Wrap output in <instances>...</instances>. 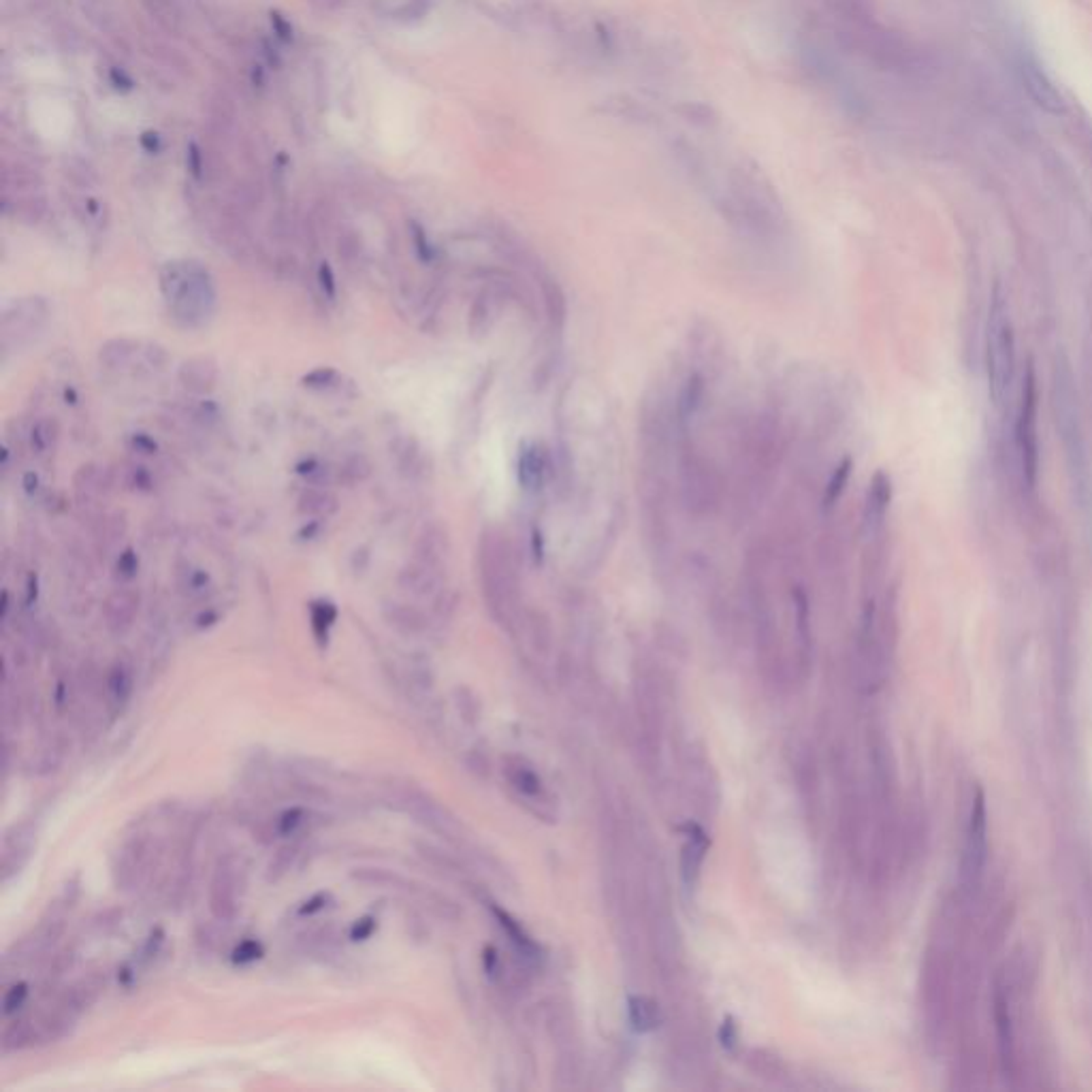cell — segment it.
I'll return each mask as SVG.
<instances>
[{
  "label": "cell",
  "mask_w": 1092,
  "mask_h": 1092,
  "mask_svg": "<svg viewBox=\"0 0 1092 1092\" xmlns=\"http://www.w3.org/2000/svg\"><path fill=\"white\" fill-rule=\"evenodd\" d=\"M158 286L172 318L182 329H201L216 314V280L199 261L165 263L158 272Z\"/></svg>",
  "instance_id": "6da1fadb"
},
{
  "label": "cell",
  "mask_w": 1092,
  "mask_h": 1092,
  "mask_svg": "<svg viewBox=\"0 0 1092 1092\" xmlns=\"http://www.w3.org/2000/svg\"><path fill=\"white\" fill-rule=\"evenodd\" d=\"M478 575L491 615L501 625H510L518 608L521 587H518L515 546L497 527H491V530H485L480 536Z\"/></svg>",
  "instance_id": "7a4b0ae2"
},
{
  "label": "cell",
  "mask_w": 1092,
  "mask_h": 1092,
  "mask_svg": "<svg viewBox=\"0 0 1092 1092\" xmlns=\"http://www.w3.org/2000/svg\"><path fill=\"white\" fill-rule=\"evenodd\" d=\"M678 461V495L694 518L718 515L726 497V478L706 451L694 442L692 435L677 434Z\"/></svg>",
  "instance_id": "3957f363"
},
{
  "label": "cell",
  "mask_w": 1092,
  "mask_h": 1092,
  "mask_svg": "<svg viewBox=\"0 0 1092 1092\" xmlns=\"http://www.w3.org/2000/svg\"><path fill=\"white\" fill-rule=\"evenodd\" d=\"M1016 370V335L1009 318V308L1001 284L992 291L986 325V375L988 393L997 406H1002L1014 382Z\"/></svg>",
  "instance_id": "277c9868"
},
{
  "label": "cell",
  "mask_w": 1092,
  "mask_h": 1092,
  "mask_svg": "<svg viewBox=\"0 0 1092 1092\" xmlns=\"http://www.w3.org/2000/svg\"><path fill=\"white\" fill-rule=\"evenodd\" d=\"M1018 446L1022 455V468L1028 485L1035 487L1037 468H1040V449H1037V375L1033 365L1028 367L1024 378L1022 406L1018 418Z\"/></svg>",
  "instance_id": "5b68a950"
},
{
  "label": "cell",
  "mask_w": 1092,
  "mask_h": 1092,
  "mask_svg": "<svg viewBox=\"0 0 1092 1092\" xmlns=\"http://www.w3.org/2000/svg\"><path fill=\"white\" fill-rule=\"evenodd\" d=\"M986 828H988V816H986V796L978 790L971 807L969 818V830H966V843H964V860H962V877L966 881H975L981 873L983 860H986Z\"/></svg>",
  "instance_id": "8992f818"
},
{
  "label": "cell",
  "mask_w": 1092,
  "mask_h": 1092,
  "mask_svg": "<svg viewBox=\"0 0 1092 1092\" xmlns=\"http://www.w3.org/2000/svg\"><path fill=\"white\" fill-rule=\"evenodd\" d=\"M1020 77H1022L1026 94L1031 96V101L1040 107V110L1052 115H1062L1067 111V103H1064L1061 91L1054 86L1050 75H1047L1037 62L1024 60L1022 65H1020Z\"/></svg>",
  "instance_id": "52a82bcc"
},
{
  "label": "cell",
  "mask_w": 1092,
  "mask_h": 1092,
  "mask_svg": "<svg viewBox=\"0 0 1092 1092\" xmlns=\"http://www.w3.org/2000/svg\"><path fill=\"white\" fill-rule=\"evenodd\" d=\"M237 868L231 864V860L220 862L216 873L212 880L210 890V909L213 918L220 921H229L235 918L237 913Z\"/></svg>",
  "instance_id": "ba28073f"
},
{
  "label": "cell",
  "mask_w": 1092,
  "mask_h": 1092,
  "mask_svg": "<svg viewBox=\"0 0 1092 1092\" xmlns=\"http://www.w3.org/2000/svg\"><path fill=\"white\" fill-rule=\"evenodd\" d=\"M401 804H404L406 811L412 813L420 823H425L435 832H440V835L446 837H455V832L459 830V823L451 816L449 811L444 807H440L435 800L429 799L423 792H404L401 794Z\"/></svg>",
  "instance_id": "9c48e42d"
},
{
  "label": "cell",
  "mask_w": 1092,
  "mask_h": 1092,
  "mask_svg": "<svg viewBox=\"0 0 1092 1092\" xmlns=\"http://www.w3.org/2000/svg\"><path fill=\"white\" fill-rule=\"evenodd\" d=\"M139 604H141V596L137 589L132 587H120L107 596L105 604H103V617H105V625L107 630L111 634H127L132 623H135V617L139 613Z\"/></svg>",
  "instance_id": "30bf717a"
},
{
  "label": "cell",
  "mask_w": 1092,
  "mask_h": 1092,
  "mask_svg": "<svg viewBox=\"0 0 1092 1092\" xmlns=\"http://www.w3.org/2000/svg\"><path fill=\"white\" fill-rule=\"evenodd\" d=\"M218 378H220L218 361L208 354L191 356V359H186L180 365V370H177V380H180V384L188 393H192L196 397H208L210 393L216 389Z\"/></svg>",
  "instance_id": "8fae6325"
},
{
  "label": "cell",
  "mask_w": 1092,
  "mask_h": 1092,
  "mask_svg": "<svg viewBox=\"0 0 1092 1092\" xmlns=\"http://www.w3.org/2000/svg\"><path fill=\"white\" fill-rule=\"evenodd\" d=\"M890 497H892L890 478L885 476L883 472L875 474V478L871 482V489H868V495H866L864 513H862V534H864L866 540H873L875 536L880 534L881 525L885 521V513H888V508H890Z\"/></svg>",
  "instance_id": "7c38bea8"
},
{
  "label": "cell",
  "mask_w": 1092,
  "mask_h": 1092,
  "mask_svg": "<svg viewBox=\"0 0 1092 1092\" xmlns=\"http://www.w3.org/2000/svg\"><path fill=\"white\" fill-rule=\"evenodd\" d=\"M399 587L412 596H434L440 592L442 587V568L429 566L418 559H412V563L399 572L397 576Z\"/></svg>",
  "instance_id": "4fadbf2b"
},
{
  "label": "cell",
  "mask_w": 1092,
  "mask_h": 1092,
  "mask_svg": "<svg viewBox=\"0 0 1092 1092\" xmlns=\"http://www.w3.org/2000/svg\"><path fill=\"white\" fill-rule=\"evenodd\" d=\"M449 553H451L449 536H446V532L442 530V525H437V523L425 525L423 532L418 534V540L415 544V559L444 570V563H446V559H449Z\"/></svg>",
  "instance_id": "5bb4252c"
},
{
  "label": "cell",
  "mask_w": 1092,
  "mask_h": 1092,
  "mask_svg": "<svg viewBox=\"0 0 1092 1092\" xmlns=\"http://www.w3.org/2000/svg\"><path fill=\"white\" fill-rule=\"evenodd\" d=\"M48 316V303L43 297H26L11 303L3 314V329L9 331L17 327H39Z\"/></svg>",
  "instance_id": "9a60e30c"
},
{
  "label": "cell",
  "mask_w": 1092,
  "mask_h": 1092,
  "mask_svg": "<svg viewBox=\"0 0 1092 1092\" xmlns=\"http://www.w3.org/2000/svg\"><path fill=\"white\" fill-rule=\"evenodd\" d=\"M337 508H339L337 495L334 491H329L327 487L320 485L306 487L297 499V513L306 518H322V521H327L329 516H334L337 513Z\"/></svg>",
  "instance_id": "2e32d148"
},
{
  "label": "cell",
  "mask_w": 1092,
  "mask_h": 1092,
  "mask_svg": "<svg viewBox=\"0 0 1092 1092\" xmlns=\"http://www.w3.org/2000/svg\"><path fill=\"white\" fill-rule=\"evenodd\" d=\"M148 860V843L143 839H135L122 849L118 858V866H115V883L122 888H131L137 881L139 873L146 868Z\"/></svg>",
  "instance_id": "e0dca14e"
},
{
  "label": "cell",
  "mask_w": 1092,
  "mask_h": 1092,
  "mask_svg": "<svg viewBox=\"0 0 1092 1092\" xmlns=\"http://www.w3.org/2000/svg\"><path fill=\"white\" fill-rule=\"evenodd\" d=\"M384 621H387L393 630L406 637H416V634L425 632L427 617L418 611L416 606L401 604V602H387L382 608Z\"/></svg>",
  "instance_id": "ac0fdd59"
},
{
  "label": "cell",
  "mask_w": 1092,
  "mask_h": 1092,
  "mask_svg": "<svg viewBox=\"0 0 1092 1092\" xmlns=\"http://www.w3.org/2000/svg\"><path fill=\"white\" fill-rule=\"evenodd\" d=\"M141 354V344L131 337H113L98 348V363L105 370H124Z\"/></svg>",
  "instance_id": "d6986e66"
},
{
  "label": "cell",
  "mask_w": 1092,
  "mask_h": 1092,
  "mask_svg": "<svg viewBox=\"0 0 1092 1092\" xmlns=\"http://www.w3.org/2000/svg\"><path fill=\"white\" fill-rule=\"evenodd\" d=\"M75 495L82 506H91L92 501L103 495L105 491V472L94 463L82 465L73 478Z\"/></svg>",
  "instance_id": "ffe728a7"
},
{
  "label": "cell",
  "mask_w": 1092,
  "mask_h": 1092,
  "mask_svg": "<svg viewBox=\"0 0 1092 1092\" xmlns=\"http://www.w3.org/2000/svg\"><path fill=\"white\" fill-rule=\"evenodd\" d=\"M335 621H337V606L331 602V599H314V602H310L312 632H314V638L320 647H327L329 644V634L334 630Z\"/></svg>",
  "instance_id": "44dd1931"
},
{
  "label": "cell",
  "mask_w": 1092,
  "mask_h": 1092,
  "mask_svg": "<svg viewBox=\"0 0 1092 1092\" xmlns=\"http://www.w3.org/2000/svg\"><path fill=\"white\" fill-rule=\"evenodd\" d=\"M393 456H395L399 472L408 478H416L423 472V451H420L418 442L415 437H399V440L391 446Z\"/></svg>",
  "instance_id": "7402d4cb"
},
{
  "label": "cell",
  "mask_w": 1092,
  "mask_h": 1092,
  "mask_svg": "<svg viewBox=\"0 0 1092 1092\" xmlns=\"http://www.w3.org/2000/svg\"><path fill=\"white\" fill-rule=\"evenodd\" d=\"M544 472L546 461L538 446L523 449L521 456H518V478H521V485L525 489H538L544 480Z\"/></svg>",
  "instance_id": "603a6c76"
},
{
  "label": "cell",
  "mask_w": 1092,
  "mask_h": 1092,
  "mask_svg": "<svg viewBox=\"0 0 1092 1092\" xmlns=\"http://www.w3.org/2000/svg\"><path fill=\"white\" fill-rule=\"evenodd\" d=\"M58 437H60L58 420L53 416H43L32 425L30 434H29V442H30L32 453L43 456V455H50L53 449H56Z\"/></svg>",
  "instance_id": "cb8c5ba5"
},
{
  "label": "cell",
  "mask_w": 1092,
  "mask_h": 1092,
  "mask_svg": "<svg viewBox=\"0 0 1092 1092\" xmlns=\"http://www.w3.org/2000/svg\"><path fill=\"white\" fill-rule=\"evenodd\" d=\"M494 916L497 918L501 930H504V933L510 937V941H513L516 950L521 952V956L527 958V961H536V958H538V954H540V950H538V947H536V943L532 941V939L527 937L525 930H523L521 926H518L516 921H515L513 918H510L506 911H501V909L494 907Z\"/></svg>",
  "instance_id": "d4e9b609"
},
{
  "label": "cell",
  "mask_w": 1092,
  "mask_h": 1092,
  "mask_svg": "<svg viewBox=\"0 0 1092 1092\" xmlns=\"http://www.w3.org/2000/svg\"><path fill=\"white\" fill-rule=\"evenodd\" d=\"M706 849H709V843H706L704 832L696 828L694 835H689L687 845L683 849V875L687 881H694L698 873H700Z\"/></svg>",
  "instance_id": "484cf974"
},
{
  "label": "cell",
  "mask_w": 1092,
  "mask_h": 1092,
  "mask_svg": "<svg viewBox=\"0 0 1092 1092\" xmlns=\"http://www.w3.org/2000/svg\"><path fill=\"white\" fill-rule=\"evenodd\" d=\"M995 1014H997V1031H999L1001 1056H1002V1061H1005V1062H1011V1059H1014V1035H1011V1020H1009L1007 999L1002 997L1001 990L997 992Z\"/></svg>",
  "instance_id": "4316f807"
},
{
  "label": "cell",
  "mask_w": 1092,
  "mask_h": 1092,
  "mask_svg": "<svg viewBox=\"0 0 1092 1092\" xmlns=\"http://www.w3.org/2000/svg\"><path fill=\"white\" fill-rule=\"evenodd\" d=\"M630 1020L637 1031L647 1033L659 1026V1009L656 1002L644 997L630 999Z\"/></svg>",
  "instance_id": "83f0119b"
},
{
  "label": "cell",
  "mask_w": 1092,
  "mask_h": 1092,
  "mask_svg": "<svg viewBox=\"0 0 1092 1092\" xmlns=\"http://www.w3.org/2000/svg\"><path fill=\"white\" fill-rule=\"evenodd\" d=\"M508 777H510V783H513L515 790L518 794H523L525 799H544V787L542 781L538 779L534 771L530 768H525L523 764H516V766H510L508 768Z\"/></svg>",
  "instance_id": "f1b7e54d"
},
{
  "label": "cell",
  "mask_w": 1092,
  "mask_h": 1092,
  "mask_svg": "<svg viewBox=\"0 0 1092 1092\" xmlns=\"http://www.w3.org/2000/svg\"><path fill=\"white\" fill-rule=\"evenodd\" d=\"M342 374L331 365H320L301 378V384L310 391H334L342 387Z\"/></svg>",
  "instance_id": "f546056e"
},
{
  "label": "cell",
  "mask_w": 1092,
  "mask_h": 1092,
  "mask_svg": "<svg viewBox=\"0 0 1092 1092\" xmlns=\"http://www.w3.org/2000/svg\"><path fill=\"white\" fill-rule=\"evenodd\" d=\"M372 474V463L367 459L365 455H351L348 459L339 465L337 470V482H344V485H356V482H363L370 478Z\"/></svg>",
  "instance_id": "4dcf8cb0"
},
{
  "label": "cell",
  "mask_w": 1092,
  "mask_h": 1092,
  "mask_svg": "<svg viewBox=\"0 0 1092 1092\" xmlns=\"http://www.w3.org/2000/svg\"><path fill=\"white\" fill-rule=\"evenodd\" d=\"M212 587V576L208 570L203 568H196V566H186L180 572V589L191 597H199L205 596V592Z\"/></svg>",
  "instance_id": "1f68e13d"
},
{
  "label": "cell",
  "mask_w": 1092,
  "mask_h": 1092,
  "mask_svg": "<svg viewBox=\"0 0 1092 1092\" xmlns=\"http://www.w3.org/2000/svg\"><path fill=\"white\" fill-rule=\"evenodd\" d=\"M294 472H297L301 478H306L308 485L327 487L331 482V470L327 468V463H322L316 456H306V459H301L294 465Z\"/></svg>",
  "instance_id": "d6a6232c"
},
{
  "label": "cell",
  "mask_w": 1092,
  "mask_h": 1092,
  "mask_svg": "<svg viewBox=\"0 0 1092 1092\" xmlns=\"http://www.w3.org/2000/svg\"><path fill=\"white\" fill-rule=\"evenodd\" d=\"M353 877L356 881L378 885V888H387V885H393V888H401V885H406V881L401 880V877H397L395 873H391V871H384V868H356Z\"/></svg>",
  "instance_id": "836d02e7"
},
{
  "label": "cell",
  "mask_w": 1092,
  "mask_h": 1092,
  "mask_svg": "<svg viewBox=\"0 0 1092 1092\" xmlns=\"http://www.w3.org/2000/svg\"><path fill=\"white\" fill-rule=\"evenodd\" d=\"M410 235H412V246H415V253L418 256V261L423 265H434L437 261V250L432 241H429L425 229L416 225V222H412Z\"/></svg>",
  "instance_id": "e575fe53"
},
{
  "label": "cell",
  "mask_w": 1092,
  "mask_h": 1092,
  "mask_svg": "<svg viewBox=\"0 0 1092 1092\" xmlns=\"http://www.w3.org/2000/svg\"><path fill=\"white\" fill-rule=\"evenodd\" d=\"M294 858H297V845L294 843H289V845L277 849V854L272 858L270 866H267V880L277 881L280 877H284L286 873L291 871Z\"/></svg>",
  "instance_id": "d590c367"
},
{
  "label": "cell",
  "mask_w": 1092,
  "mask_h": 1092,
  "mask_svg": "<svg viewBox=\"0 0 1092 1092\" xmlns=\"http://www.w3.org/2000/svg\"><path fill=\"white\" fill-rule=\"evenodd\" d=\"M107 687H110V694L115 698V700L127 702L131 698V692H132V677L129 673V668L115 666L110 673V677H107Z\"/></svg>",
  "instance_id": "8d00e7d4"
},
{
  "label": "cell",
  "mask_w": 1092,
  "mask_h": 1092,
  "mask_svg": "<svg viewBox=\"0 0 1092 1092\" xmlns=\"http://www.w3.org/2000/svg\"><path fill=\"white\" fill-rule=\"evenodd\" d=\"M849 474H852V463L843 461L837 468V472L832 474L830 482L826 485V494H823V506H835V501L843 494V487L847 485V478Z\"/></svg>",
  "instance_id": "74e56055"
},
{
  "label": "cell",
  "mask_w": 1092,
  "mask_h": 1092,
  "mask_svg": "<svg viewBox=\"0 0 1092 1092\" xmlns=\"http://www.w3.org/2000/svg\"><path fill=\"white\" fill-rule=\"evenodd\" d=\"M316 286L322 294V299L327 301H335L337 299V293H339V286H337V275L334 272V267H331L327 261L318 263V270H316Z\"/></svg>",
  "instance_id": "f35d334b"
},
{
  "label": "cell",
  "mask_w": 1092,
  "mask_h": 1092,
  "mask_svg": "<svg viewBox=\"0 0 1092 1092\" xmlns=\"http://www.w3.org/2000/svg\"><path fill=\"white\" fill-rule=\"evenodd\" d=\"M139 566H141V561H139L137 551L135 549H124L118 555V559H115V568H113L115 576L127 583V580H132L139 575Z\"/></svg>",
  "instance_id": "ab89813d"
},
{
  "label": "cell",
  "mask_w": 1092,
  "mask_h": 1092,
  "mask_svg": "<svg viewBox=\"0 0 1092 1092\" xmlns=\"http://www.w3.org/2000/svg\"><path fill=\"white\" fill-rule=\"evenodd\" d=\"M303 821H306V809L293 807V809H289V811H284L282 816L277 818V821H275L277 835H282V837L294 835V832H297V830L303 826Z\"/></svg>",
  "instance_id": "60d3db41"
},
{
  "label": "cell",
  "mask_w": 1092,
  "mask_h": 1092,
  "mask_svg": "<svg viewBox=\"0 0 1092 1092\" xmlns=\"http://www.w3.org/2000/svg\"><path fill=\"white\" fill-rule=\"evenodd\" d=\"M265 956V947L256 941V939H246L241 941L235 950H233V962L235 964H253L261 961Z\"/></svg>",
  "instance_id": "b9f144b4"
},
{
  "label": "cell",
  "mask_w": 1092,
  "mask_h": 1092,
  "mask_svg": "<svg viewBox=\"0 0 1092 1092\" xmlns=\"http://www.w3.org/2000/svg\"><path fill=\"white\" fill-rule=\"evenodd\" d=\"M32 1028L29 1022H15L11 1028H7L5 1033V1050H20V1047L29 1045L32 1040Z\"/></svg>",
  "instance_id": "7bdbcfd3"
},
{
  "label": "cell",
  "mask_w": 1092,
  "mask_h": 1092,
  "mask_svg": "<svg viewBox=\"0 0 1092 1092\" xmlns=\"http://www.w3.org/2000/svg\"><path fill=\"white\" fill-rule=\"evenodd\" d=\"M129 487L135 489V491H143V494H150L152 489H154V478H152V472L148 468H143V465H132L129 470Z\"/></svg>",
  "instance_id": "ee69618b"
},
{
  "label": "cell",
  "mask_w": 1092,
  "mask_h": 1092,
  "mask_svg": "<svg viewBox=\"0 0 1092 1092\" xmlns=\"http://www.w3.org/2000/svg\"><path fill=\"white\" fill-rule=\"evenodd\" d=\"M26 999H29V986H26V983L20 981V983H15V986L9 988L7 995H5V1002H3L5 1016L15 1014V1011L24 1005Z\"/></svg>",
  "instance_id": "f6af8a7d"
},
{
  "label": "cell",
  "mask_w": 1092,
  "mask_h": 1092,
  "mask_svg": "<svg viewBox=\"0 0 1092 1092\" xmlns=\"http://www.w3.org/2000/svg\"><path fill=\"white\" fill-rule=\"evenodd\" d=\"M141 356H143V361H146L150 367H156V370H163L169 361V354H167L165 348L160 344H154V342L141 346Z\"/></svg>",
  "instance_id": "bcb514c9"
},
{
  "label": "cell",
  "mask_w": 1092,
  "mask_h": 1092,
  "mask_svg": "<svg viewBox=\"0 0 1092 1092\" xmlns=\"http://www.w3.org/2000/svg\"><path fill=\"white\" fill-rule=\"evenodd\" d=\"M375 930H378V920L372 918V916L361 918V920H356L354 924H353V928H351V939H353V941H367V939H370V937L375 933Z\"/></svg>",
  "instance_id": "7dc6e473"
},
{
  "label": "cell",
  "mask_w": 1092,
  "mask_h": 1092,
  "mask_svg": "<svg viewBox=\"0 0 1092 1092\" xmlns=\"http://www.w3.org/2000/svg\"><path fill=\"white\" fill-rule=\"evenodd\" d=\"M331 900H334V899H331L329 892H318V894H314V897L303 902V905L299 907L297 913H299V916H303V918H306V916H314V913H318V911H322V909H327Z\"/></svg>",
  "instance_id": "c3c4849f"
},
{
  "label": "cell",
  "mask_w": 1092,
  "mask_h": 1092,
  "mask_svg": "<svg viewBox=\"0 0 1092 1092\" xmlns=\"http://www.w3.org/2000/svg\"><path fill=\"white\" fill-rule=\"evenodd\" d=\"M131 446L132 451H137L141 455H156L158 453V444L154 442V437H150L148 434L137 432L131 435Z\"/></svg>",
  "instance_id": "681fc988"
},
{
  "label": "cell",
  "mask_w": 1092,
  "mask_h": 1092,
  "mask_svg": "<svg viewBox=\"0 0 1092 1092\" xmlns=\"http://www.w3.org/2000/svg\"><path fill=\"white\" fill-rule=\"evenodd\" d=\"M325 523H327V521H322V518H308V523L303 525L301 530L297 532V538H299L301 542L316 540L318 536L322 534V530H325Z\"/></svg>",
  "instance_id": "f907efd6"
},
{
  "label": "cell",
  "mask_w": 1092,
  "mask_h": 1092,
  "mask_svg": "<svg viewBox=\"0 0 1092 1092\" xmlns=\"http://www.w3.org/2000/svg\"><path fill=\"white\" fill-rule=\"evenodd\" d=\"M37 597H39V578L34 572H30L29 578H26V599H24L26 606H32L37 602Z\"/></svg>",
  "instance_id": "816d5d0a"
},
{
  "label": "cell",
  "mask_w": 1092,
  "mask_h": 1092,
  "mask_svg": "<svg viewBox=\"0 0 1092 1092\" xmlns=\"http://www.w3.org/2000/svg\"><path fill=\"white\" fill-rule=\"evenodd\" d=\"M218 619H220L218 611H203V613H199V617H196L194 623L199 630H208V628H212L213 623H218Z\"/></svg>",
  "instance_id": "f5cc1de1"
},
{
  "label": "cell",
  "mask_w": 1092,
  "mask_h": 1092,
  "mask_svg": "<svg viewBox=\"0 0 1092 1092\" xmlns=\"http://www.w3.org/2000/svg\"><path fill=\"white\" fill-rule=\"evenodd\" d=\"M39 485H41V482H39V476H37V474H34V472H26V474H24V478H22V487H24L26 494H29V495H34V494H37V491H39Z\"/></svg>",
  "instance_id": "db71d44e"
},
{
  "label": "cell",
  "mask_w": 1092,
  "mask_h": 1092,
  "mask_svg": "<svg viewBox=\"0 0 1092 1092\" xmlns=\"http://www.w3.org/2000/svg\"><path fill=\"white\" fill-rule=\"evenodd\" d=\"M65 399H67V404L75 406L77 401H79V395H77V393H75L73 389H67V391H65Z\"/></svg>",
  "instance_id": "11a10c76"
},
{
  "label": "cell",
  "mask_w": 1092,
  "mask_h": 1092,
  "mask_svg": "<svg viewBox=\"0 0 1092 1092\" xmlns=\"http://www.w3.org/2000/svg\"><path fill=\"white\" fill-rule=\"evenodd\" d=\"M7 615H9V594L5 592V594H3V611H0V617H3V619H7Z\"/></svg>",
  "instance_id": "9f6ffc18"
},
{
  "label": "cell",
  "mask_w": 1092,
  "mask_h": 1092,
  "mask_svg": "<svg viewBox=\"0 0 1092 1092\" xmlns=\"http://www.w3.org/2000/svg\"><path fill=\"white\" fill-rule=\"evenodd\" d=\"M150 3H156V5H165V0H150Z\"/></svg>",
  "instance_id": "6f0895ef"
}]
</instances>
